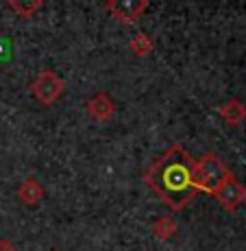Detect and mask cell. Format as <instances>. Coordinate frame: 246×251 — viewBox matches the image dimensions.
Returning a JSON list of instances; mask_svg holds the SVG:
<instances>
[{
  "mask_svg": "<svg viewBox=\"0 0 246 251\" xmlns=\"http://www.w3.org/2000/svg\"><path fill=\"white\" fill-rule=\"evenodd\" d=\"M196 160L181 147L172 144L144 171V181L172 210H183L196 199Z\"/></svg>",
  "mask_w": 246,
  "mask_h": 251,
  "instance_id": "obj_1",
  "label": "cell"
},
{
  "mask_svg": "<svg viewBox=\"0 0 246 251\" xmlns=\"http://www.w3.org/2000/svg\"><path fill=\"white\" fill-rule=\"evenodd\" d=\"M229 177H233L229 171V166H226L216 153H205L202 157L196 160L194 179H196L199 192H205V195L214 197L216 190H218Z\"/></svg>",
  "mask_w": 246,
  "mask_h": 251,
  "instance_id": "obj_2",
  "label": "cell"
},
{
  "mask_svg": "<svg viewBox=\"0 0 246 251\" xmlns=\"http://www.w3.org/2000/svg\"><path fill=\"white\" fill-rule=\"evenodd\" d=\"M66 83L55 70H44L37 75V79L31 83V94L37 99V103H42L44 107H50L64 96Z\"/></svg>",
  "mask_w": 246,
  "mask_h": 251,
  "instance_id": "obj_3",
  "label": "cell"
},
{
  "mask_svg": "<svg viewBox=\"0 0 246 251\" xmlns=\"http://www.w3.org/2000/svg\"><path fill=\"white\" fill-rule=\"evenodd\" d=\"M105 9L120 24H135L151 9V2L148 0H107Z\"/></svg>",
  "mask_w": 246,
  "mask_h": 251,
  "instance_id": "obj_4",
  "label": "cell"
},
{
  "mask_svg": "<svg viewBox=\"0 0 246 251\" xmlns=\"http://www.w3.org/2000/svg\"><path fill=\"white\" fill-rule=\"evenodd\" d=\"M214 197H216V201L224 207V210L233 212L240 203H244L246 201V188L235 179V177H229V179H226L223 186L216 190Z\"/></svg>",
  "mask_w": 246,
  "mask_h": 251,
  "instance_id": "obj_5",
  "label": "cell"
},
{
  "mask_svg": "<svg viewBox=\"0 0 246 251\" xmlns=\"http://www.w3.org/2000/svg\"><path fill=\"white\" fill-rule=\"evenodd\" d=\"M85 109H88V114L96 123H107L115 114V103L107 92H98V94H94L88 103H85Z\"/></svg>",
  "mask_w": 246,
  "mask_h": 251,
  "instance_id": "obj_6",
  "label": "cell"
},
{
  "mask_svg": "<svg viewBox=\"0 0 246 251\" xmlns=\"http://www.w3.org/2000/svg\"><path fill=\"white\" fill-rule=\"evenodd\" d=\"M218 114L229 127H240L246 120V105L240 99H229L226 103L220 105Z\"/></svg>",
  "mask_w": 246,
  "mask_h": 251,
  "instance_id": "obj_7",
  "label": "cell"
},
{
  "mask_svg": "<svg viewBox=\"0 0 246 251\" xmlns=\"http://www.w3.org/2000/svg\"><path fill=\"white\" fill-rule=\"evenodd\" d=\"M18 199H20L24 205H37L44 199V186H42L35 177H26V179L20 183V188H18Z\"/></svg>",
  "mask_w": 246,
  "mask_h": 251,
  "instance_id": "obj_8",
  "label": "cell"
},
{
  "mask_svg": "<svg viewBox=\"0 0 246 251\" xmlns=\"http://www.w3.org/2000/svg\"><path fill=\"white\" fill-rule=\"evenodd\" d=\"M177 229H179V225H177V221L172 216H159L153 223V236L157 240H161V243H168L177 234Z\"/></svg>",
  "mask_w": 246,
  "mask_h": 251,
  "instance_id": "obj_9",
  "label": "cell"
},
{
  "mask_svg": "<svg viewBox=\"0 0 246 251\" xmlns=\"http://www.w3.org/2000/svg\"><path fill=\"white\" fill-rule=\"evenodd\" d=\"M9 9L16 11L20 18H33L42 7H44V0H9Z\"/></svg>",
  "mask_w": 246,
  "mask_h": 251,
  "instance_id": "obj_10",
  "label": "cell"
},
{
  "mask_svg": "<svg viewBox=\"0 0 246 251\" xmlns=\"http://www.w3.org/2000/svg\"><path fill=\"white\" fill-rule=\"evenodd\" d=\"M153 46L155 44H153L151 35H146V33H137L129 42V48H131V52L135 57H148L153 52Z\"/></svg>",
  "mask_w": 246,
  "mask_h": 251,
  "instance_id": "obj_11",
  "label": "cell"
},
{
  "mask_svg": "<svg viewBox=\"0 0 246 251\" xmlns=\"http://www.w3.org/2000/svg\"><path fill=\"white\" fill-rule=\"evenodd\" d=\"M0 251H16V245H13L9 238H2L0 240Z\"/></svg>",
  "mask_w": 246,
  "mask_h": 251,
  "instance_id": "obj_12",
  "label": "cell"
},
{
  "mask_svg": "<svg viewBox=\"0 0 246 251\" xmlns=\"http://www.w3.org/2000/svg\"><path fill=\"white\" fill-rule=\"evenodd\" d=\"M52 251H59V249H52Z\"/></svg>",
  "mask_w": 246,
  "mask_h": 251,
  "instance_id": "obj_13",
  "label": "cell"
}]
</instances>
